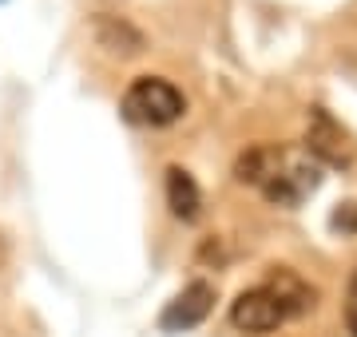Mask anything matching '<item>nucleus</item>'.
I'll return each instance as SVG.
<instances>
[{
  "label": "nucleus",
  "mask_w": 357,
  "mask_h": 337,
  "mask_svg": "<svg viewBox=\"0 0 357 337\" xmlns=\"http://www.w3.org/2000/svg\"><path fill=\"white\" fill-rule=\"evenodd\" d=\"M234 175L238 182L258 187L278 207H298L321 187V163L298 143H258L238 155Z\"/></svg>",
  "instance_id": "1"
},
{
  "label": "nucleus",
  "mask_w": 357,
  "mask_h": 337,
  "mask_svg": "<svg viewBox=\"0 0 357 337\" xmlns=\"http://www.w3.org/2000/svg\"><path fill=\"white\" fill-rule=\"evenodd\" d=\"M123 119L135 127H167L187 111L183 91L163 76H139L131 79V88L123 91V104H119Z\"/></svg>",
  "instance_id": "2"
},
{
  "label": "nucleus",
  "mask_w": 357,
  "mask_h": 337,
  "mask_svg": "<svg viewBox=\"0 0 357 337\" xmlns=\"http://www.w3.org/2000/svg\"><path fill=\"white\" fill-rule=\"evenodd\" d=\"M286 322V313H282L278 298L270 294L266 285H255V290H243L234 306H230V325L238 329V334H270V329H278Z\"/></svg>",
  "instance_id": "3"
},
{
  "label": "nucleus",
  "mask_w": 357,
  "mask_h": 337,
  "mask_svg": "<svg viewBox=\"0 0 357 337\" xmlns=\"http://www.w3.org/2000/svg\"><path fill=\"white\" fill-rule=\"evenodd\" d=\"M211 306H215V285L191 282L183 294H175V298L167 301V310L159 313V329H163V334H187V329L206 322Z\"/></svg>",
  "instance_id": "4"
},
{
  "label": "nucleus",
  "mask_w": 357,
  "mask_h": 337,
  "mask_svg": "<svg viewBox=\"0 0 357 337\" xmlns=\"http://www.w3.org/2000/svg\"><path fill=\"white\" fill-rule=\"evenodd\" d=\"M306 147L310 155L318 159V163H333V167H342V163H349V147H345V131L333 123L321 107H314L310 111V135H306Z\"/></svg>",
  "instance_id": "5"
},
{
  "label": "nucleus",
  "mask_w": 357,
  "mask_h": 337,
  "mask_svg": "<svg viewBox=\"0 0 357 337\" xmlns=\"http://www.w3.org/2000/svg\"><path fill=\"white\" fill-rule=\"evenodd\" d=\"M167 207H171V214L183 219V222H195L203 214V191H199V182L191 179V171L167 167Z\"/></svg>",
  "instance_id": "6"
},
{
  "label": "nucleus",
  "mask_w": 357,
  "mask_h": 337,
  "mask_svg": "<svg viewBox=\"0 0 357 337\" xmlns=\"http://www.w3.org/2000/svg\"><path fill=\"white\" fill-rule=\"evenodd\" d=\"M266 290L278 298V306H282V313H286V318H298V313L314 310V290H310V285L302 282L294 270H286V266H278V270L270 274Z\"/></svg>",
  "instance_id": "7"
},
{
  "label": "nucleus",
  "mask_w": 357,
  "mask_h": 337,
  "mask_svg": "<svg viewBox=\"0 0 357 337\" xmlns=\"http://www.w3.org/2000/svg\"><path fill=\"white\" fill-rule=\"evenodd\" d=\"M345 325L357 337V270L349 274V290H345Z\"/></svg>",
  "instance_id": "8"
},
{
  "label": "nucleus",
  "mask_w": 357,
  "mask_h": 337,
  "mask_svg": "<svg viewBox=\"0 0 357 337\" xmlns=\"http://www.w3.org/2000/svg\"><path fill=\"white\" fill-rule=\"evenodd\" d=\"M333 226H337V230H357V203H345V207L333 214Z\"/></svg>",
  "instance_id": "9"
}]
</instances>
